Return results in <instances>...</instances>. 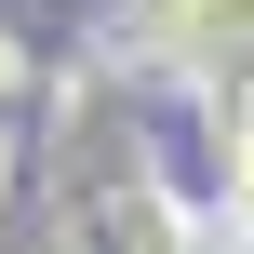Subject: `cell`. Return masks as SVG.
Here are the masks:
<instances>
[{
	"mask_svg": "<svg viewBox=\"0 0 254 254\" xmlns=\"http://www.w3.org/2000/svg\"><path fill=\"white\" fill-rule=\"evenodd\" d=\"M188 40L228 54V107H241V161H254V0H188Z\"/></svg>",
	"mask_w": 254,
	"mask_h": 254,
	"instance_id": "cell-1",
	"label": "cell"
}]
</instances>
